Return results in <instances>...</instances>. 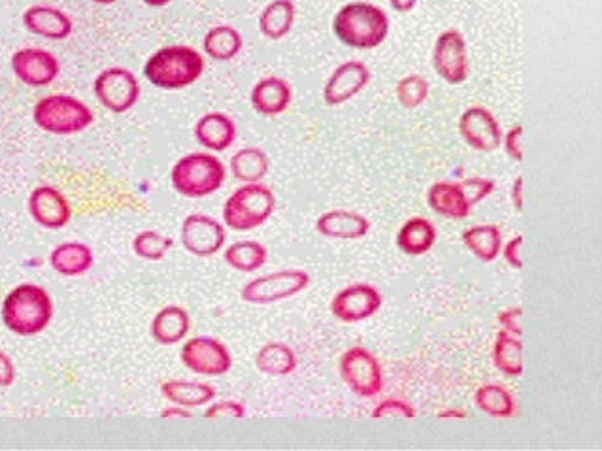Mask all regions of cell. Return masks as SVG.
I'll use <instances>...</instances> for the list:
<instances>
[{
  "label": "cell",
  "instance_id": "1",
  "mask_svg": "<svg viewBox=\"0 0 602 451\" xmlns=\"http://www.w3.org/2000/svg\"><path fill=\"white\" fill-rule=\"evenodd\" d=\"M50 293L36 284H19L2 301L0 318L17 336H36L50 327L53 319Z\"/></svg>",
  "mask_w": 602,
  "mask_h": 451
},
{
  "label": "cell",
  "instance_id": "2",
  "mask_svg": "<svg viewBox=\"0 0 602 451\" xmlns=\"http://www.w3.org/2000/svg\"><path fill=\"white\" fill-rule=\"evenodd\" d=\"M333 31L353 50H374L389 34V16L372 2L353 0L336 12Z\"/></svg>",
  "mask_w": 602,
  "mask_h": 451
},
{
  "label": "cell",
  "instance_id": "3",
  "mask_svg": "<svg viewBox=\"0 0 602 451\" xmlns=\"http://www.w3.org/2000/svg\"><path fill=\"white\" fill-rule=\"evenodd\" d=\"M204 72V57L191 46H167L155 51L144 65L151 85L178 91L195 84Z\"/></svg>",
  "mask_w": 602,
  "mask_h": 451
},
{
  "label": "cell",
  "instance_id": "4",
  "mask_svg": "<svg viewBox=\"0 0 602 451\" xmlns=\"http://www.w3.org/2000/svg\"><path fill=\"white\" fill-rule=\"evenodd\" d=\"M227 178L223 161L212 153L195 151L184 155L170 170V182L185 199H204L219 191Z\"/></svg>",
  "mask_w": 602,
  "mask_h": 451
},
{
  "label": "cell",
  "instance_id": "5",
  "mask_svg": "<svg viewBox=\"0 0 602 451\" xmlns=\"http://www.w3.org/2000/svg\"><path fill=\"white\" fill-rule=\"evenodd\" d=\"M34 125L44 133L70 136L93 125L95 114L85 102L72 95H48L34 104Z\"/></svg>",
  "mask_w": 602,
  "mask_h": 451
},
{
  "label": "cell",
  "instance_id": "6",
  "mask_svg": "<svg viewBox=\"0 0 602 451\" xmlns=\"http://www.w3.org/2000/svg\"><path fill=\"white\" fill-rule=\"evenodd\" d=\"M276 210L274 193L263 184H244L223 206L225 227L233 231H253L267 223Z\"/></svg>",
  "mask_w": 602,
  "mask_h": 451
},
{
  "label": "cell",
  "instance_id": "7",
  "mask_svg": "<svg viewBox=\"0 0 602 451\" xmlns=\"http://www.w3.org/2000/svg\"><path fill=\"white\" fill-rule=\"evenodd\" d=\"M340 376L355 395L365 399L384 389V370L378 357L361 346H353L340 357Z\"/></svg>",
  "mask_w": 602,
  "mask_h": 451
},
{
  "label": "cell",
  "instance_id": "8",
  "mask_svg": "<svg viewBox=\"0 0 602 451\" xmlns=\"http://www.w3.org/2000/svg\"><path fill=\"white\" fill-rule=\"evenodd\" d=\"M310 285L308 272L291 268V270H278L267 276L255 278L242 287V301L250 304H276V302L291 299L302 293Z\"/></svg>",
  "mask_w": 602,
  "mask_h": 451
},
{
  "label": "cell",
  "instance_id": "9",
  "mask_svg": "<svg viewBox=\"0 0 602 451\" xmlns=\"http://www.w3.org/2000/svg\"><path fill=\"white\" fill-rule=\"evenodd\" d=\"M93 91L106 110L125 114L140 99V82L129 68H106L95 78Z\"/></svg>",
  "mask_w": 602,
  "mask_h": 451
},
{
  "label": "cell",
  "instance_id": "10",
  "mask_svg": "<svg viewBox=\"0 0 602 451\" xmlns=\"http://www.w3.org/2000/svg\"><path fill=\"white\" fill-rule=\"evenodd\" d=\"M180 359L185 368L201 376H223L233 368V355L227 346L212 336H197L184 344Z\"/></svg>",
  "mask_w": 602,
  "mask_h": 451
},
{
  "label": "cell",
  "instance_id": "11",
  "mask_svg": "<svg viewBox=\"0 0 602 451\" xmlns=\"http://www.w3.org/2000/svg\"><path fill=\"white\" fill-rule=\"evenodd\" d=\"M433 68L448 84L461 85L467 82L470 72L469 50L465 36L457 29H448L436 38Z\"/></svg>",
  "mask_w": 602,
  "mask_h": 451
},
{
  "label": "cell",
  "instance_id": "12",
  "mask_svg": "<svg viewBox=\"0 0 602 451\" xmlns=\"http://www.w3.org/2000/svg\"><path fill=\"white\" fill-rule=\"evenodd\" d=\"M382 293L370 284H353L338 291L331 312L342 323H359L372 318L382 308Z\"/></svg>",
  "mask_w": 602,
  "mask_h": 451
},
{
  "label": "cell",
  "instance_id": "13",
  "mask_svg": "<svg viewBox=\"0 0 602 451\" xmlns=\"http://www.w3.org/2000/svg\"><path fill=\"white\" fill-rule=\"evenodd\" d=\"M459 133L472 150L491 153L502 144L501 125L484 106H470L461 114Z\"/></svg>",
  "mask_w": 602,
  "mask_h": 451
},
{
  "label": "cell",
  "instance_id": "14",
  "mask_svg": "<svg viewBox=\"0 0 602 451\" xmlns=\"http://www.w3.org/2000/svg\"><path fill=\"white\" fill-rule=\"evenodd\" d=\"M180 236L189 253L197 257H212L225 246L227 231L218 219L204 214H191L184 219Z\"/></svg>",
  "mask_w": 602,
  "mask_h": 451
},
{
  "label": "cell",
  "instance_id": "15",
  "mask_svg": "<svg viewBox=\"0 0 602 451\" xmlns=\"http://www.w3.org/2000/svg\"><path fill=\"white\" fill-rule=\"evenodd\" d=\"M12 70L19 82L29 87H46L57 80L61 65L48 50L23 48L12 55Z\"/></svg>",
  "mask_w": 602,
  "mask_h": 451
},
{
  "label": "cell",
  "instance_id": "16",
  "mask_svg": "<svg viewBox=\"0 0 602 451\" xmlns=\"http://www.w3.org/2000/svg\"><path fill=\"white\" fill-rule=\"evenodd\" d=\"M29 212L44 229H63L72 219V206L67 197L51 185L36 187L29 197Z\"/></svg>",
  "mask_w": 602,
  "mask_h": 451
},
{
  "label": "cell",
  "instance_id": "17",
  "mask_svg": "<svg viewBox=\"0 0 602 451\" xmlns=\"http://www.w3.org/2000/svg\"><path fill=\"white\" fill-rule=\"evenodd\" d=\"M370 82V70L363 61H346L329 76L323 87L327 106H340L359 95Z\"/></svg>",
  "mask_w": 602,
  "mask_h": 451
},
{
  "label": "cell",
  "instance_id": "18",
  "mask_svg": "<svg viewBox=\"0 0 602 451\" xmlns=\"http://www.w3.org/2000/svg\"><path fill=\"white\" fill-rule=\"evenodd\" d=\"M23 25L29 33L48 40H65L74 29V23L67 12L50 4H34L27 8L23 12Z\"/></svg>",
  "mask_w": 602,
  "mask_h": 451
},
{
  "label": "cell",
  "instance_id": "19",
  "mask_svg": "<svg viewBox=\"0 0 602 451\" xmlns=\"http://www.w3.org/2000/svg\"><path fill=\"white\" fill-rule=\"evenodd\" d=\"M251 106L261 116H280L293 101L291 85L280 76H267L251 89Z\"/></svg>",
  "mask_w": 602,
  "mask_h": 451
},
{
  "label": "cell",
  "instance_id": "20",
  "mask_svg": "<svg viewBox=\"0 0 602 451\" xmlns=\"http://www.w3.org/2000/svg\"><path fill=\"white\" fill-rule=\"evenodd\" d=\"M195 138L206 150H229L236 140L235 121L223 112H208L195 123Z\"/></svg>",
  "mask_w": 602,
  "mask_h": 451
},
{
  "label": "cell",
  "instance_id": "21",
  "mask_svg": "<svg viewBox=\"0 0 602 451\" xmlns=\"http://www.w3.org/2000/svg\"><path fill=\"white\" fill-rule=\"evenodd\" d=\"M316 231L327 238L359 240L370 231V221L352 210H329L319 216Z\"/></svg>",
  "mask_w": 602,
  "mask_h": 451
},
{
  "label": "cell",
  "instance_id": "22",
  "mask_svg": "<svg viewBox=\"0 0 602 451\" xmlns=\"http://www.w3.org/2000/svg\"><path fill=\"white\" fill-rule=\"evenodd\" d=\"M427 204L442 218L465 219L472 212V204L465 191L461 189V185L452 182H436L431 185L427 191Z\"/></svg>",
  "mask_w": 602,
  "mask_h": 451
},
{
  "label": "cell",
  "instance_id": "23",
  "mask_svg": "<svg viewBox=\"0 0 602 451\" xmlns=\"http://www.w3.org/2000/svg\"><path fill=\"white\" fill-rule=\"evenodd\" d=\"M191 329V318L182 306H165L151 319L150 333L155 342L163 346H174L182 342Z\"/></svg>",
  "mask_w": 602,
  "mask_h": 451
},
{
  "label": "cell",
  "instance_id": "24",
  "mask_svg": "<svg viewBox=\"0 0 602 451\" xmlns=\"http://www.w3.org/2000/svg\"><path fill=\"white\" fill-rule=\"evenodd\" d=\"M50 265L57 274L76 278L95 265L93 250L84 242H63L50 253Z\"/></svg>",
  "mask_w": 602,
  "mask_h": 451
},
{
  "label": "cell",
  "instance_id": "25",
  "mask_svg": "<svg viewBox=\"0 0 602 451\" xmlns=\"http://www.w3.org/2000/svg\"><path fill=\"white\" fill-rule=\"evenodd\" d=\"M436 242V227L425 218H410L397 233V246L410 257H419L433 250Z\"/></svg>",
  "mask_w": 602,
  "mask_h": 451
},
{
  "label": "cell",
  "instance_id": "26",
  "mask_svg": "<svg viewBox=\"0 0 602 451\" xmlns=\"http://www.w3.org/2000/svg\"><path fill=\"white\" fill-rule=\"evenodd\" d=\"M161 393L167 401L184 408H199L216 399V389L212 385L187 380H168L161 385Z\"/></svg>",
  "mask_w": 602,
  "mask_h": 451
},
{
  "label": "cell",
  "instance_id": "27",
  "mask_svg": "<svg viewBox=\"0 0 602 451\" xmlns=\"http://www.w3.org/2000/svg\"><path fill=\"white\" fill-rule=\"evenodd\" d=\"M295 23L293 0H272L259 16V31L270 40H280L289 34Z\"/></svg>",
  "mask_w": 602,
  "mask_h": 451
},
{
  "label": "cell",
  "instance_id": "28",
  "mask_svg": "<svg viewBox=\"0 0 602 451\" xmlns=\"http://www.w3.org/2000/svg\"><path fill=\"white\" fill-rule=\"evenodd\" d=\"M463 244L482 263H493L502 250V233L497 225H476L463 233Z\"/></svg>",
  "mask_w": 602,
  "mask_h": 451
},
{
  "label": "cell",
  "instance_id": "29",
  "mask_svg": "<svg viewBox=\"0 0 602 451\" xmlns=\"http://www.w3.org/2000/svg\"><path fill=\"white\" fill-rule=\"evenodd\" d=\"M255 367L267 376L280 378V376H287V374L295 372L297 355L284 342H270L257 351Z\"/></svg>",
  "mask_w": 602,
  "mask_h": 451
},
{
  "label": "cell",
  "instance_id": "30",
  "mask_svg": "<svg viewBox=\"0 0 602 451\" xmlns=\"http://www.w3.org/2000/svg\"><path fill=\"white\" fill-rule=\"evenodd\" d=\"M242 46H244L242 34L231 25L212 27L208 33L204 34V40H202V50L214 61L235 59L236 55L242 51Z\"/></svg>",
  "mask_w": 602,
  "mask_h": 451
},
{
  "label": "cell",
  "instance_id": "31",
  "mask_svg": "<svg viewBox=\"0 0 602 451\" xmlns=\"http://www.w3.org/2000/svg\"><path fill=\"white\" fill-rule=\"evenodd\" d=\"M270 170V159L261 148H244L231 157V174L238 182L259 184Z\"/></svg>",
  "mask_w": 602,
  "mask_h": 451
},
{
  "label": "cell",
  "instance_id": "32",
  "mask_svg": "<svg viewBox=\"0 0 602 451\" xmlns=\"http://www.w3.org/2000/svg\"><path fill=\"white\" fill-rule=\"evenodd\" d=\"M493 365L510 378H519L523 374V342L519 336L510 335L502 329L495 338Z\"/></svg>",
  "mask_w": 602,
  "mask_h": 451
},
{
  "label": "cell",
  "instance_id": "33",
  "mask_svg": "<svg viewBox=\"0 0 602 451\" xmlns=\"http://www.w3.org/2000/svg\"><path fill=\"white\" fill-rule=\"evenodd\" d=\"M474 402L489 418L510 419L518 412L512 393L502 385L487 384L480 387L476 391Z\"/></svg>",
  "mask_w": 602,
  "mask_h": 451
},
{
  "label": "cell",
  "instance_id": "34",
  "mask_svg": "<svg viewBox=\"0 0 602 451\" xmlns=\"http://www.w3.org/2000/svg\"><path fill=\"white\" fill-rule=\"evenodd\" d=\"M223 257L225 263L238 272H255L267 265L268 251L261 242L242 240L231 244Z\"/></svg>",
  "mask_w": 602,
  "mask_h": 451
},
{
  "label": "cell",
  "instance_id": "35",
  "mask_svg": "<svg viewBox=\"0 0 602 451\" xmlns=\"http://www.w3.org/2000/svg\"><path fill=\"white\" fill-rule=\"evenodd\" d=\"M174 240L170 236L157 233V231H142L136 234L133 240V251L146 261H161L165 259L168 251L172 250Z\"/></svg>",
  "mask_w": 602,
  "mask_h": 451
},
{
  "label": "cell",
  "instance_id": "36",
  "mask_svg": "<svg viewBox=\"0 0 602 451\" xmlns=\"http://www.w3.org/2000/svg\"><path fill=\"white\" fill-rule=\"evenodd\" d=\"M397 99L406 110H414L427 101L429 97V82L419 76V74H410L404 76L401 82L397 84Z\"/></svg>",
  "mask_w": 602,
  "mask_h": 451
},
{
  "label": "cell",
  "instance_id": "37",
  "mask_svg": "<svg viewBox=\"0 0 602 451\" xmlns=\"http://www.w3.org/2000/svg\"><path fill=\"white\" fill-rule=\"evenodd\" d=\"M372 418H416V408L401 399H385L372 410Z\"/></svg>",
  "mask_w": 602,
  "mask_h": 451
},
{
  "label": "cell",
  "instance_id": "38",
  "mask_svg": "<svg viewBox=\"0 0 602 451\" xmlns=\"http://www.w3.org/2000/svg\"><path fill=\"white\" fill-rule=\"evenodd\" d=\"M459 185L465 191V195H467V199H469L472 206L487 199L495 189V182L491 178H478V176L467 178V180L459 182Z\"/></svg>",
  "mask_w": 602,
  "mask_h": 451
},
{
  "label": "cell",
  "instance_id": "39",
  "mask_svg": "<svg viewBox=\"0 0 602 451\" xmlns=\"http://www.w3.org/2000/svg\"><path fill=\"white\" fill-rule=\"evenodd\" d=\"M244 416H246V406L242 402L236 401L214 402L210 408L204 410V418L206 419H240L244 418Z\"/></svg>",
  "mask_w": 602,
  "mask_h": 451
},
{
  "label": "cell",
  "instance_id": "40",
  "mask_svg": "<svg viewBox=\"0 0 602 451\" xmlns=\"http://www.w3.org/2000/svg\"><path fill=\"white\" fill-rule=\"evenodd\" d=\"M504 140V148L510 159L514 161H523V127L516 125L512 127L506 134H502Z\"/></svg>",
  "mask_w": 602,
  "mask_h": 451
},
{
  "label": "cell",
  "instance_id": "41",
  "mask_svg": "<svg viewBox=\"0 0 602 451\" xmlns=\"http://www.w3.org/2000/svg\"><path fill=\"white\" fill-rule=\"evenodd\" d=\"M499 323L506 333L514 336H523V325H521V308H506L499 314Z\"/></svg>",
  "mask_w": 602,
  "mask_h": 451
},
{
  "label": "cell",
  "instance_id": "42",
  "mask_svg": "<svg viewBox=\"0 0 602 451\" xmlns=\"http://www.w3.org/2000/svg\"><path fill=\"white\" fill-rule=\"evenodd\" d=\"M523 236L518 234V236H514L506 246H504V250H502V255H504V261L510 265L512 268H516V270H523Z\"/></svg>",
  "mask_w": 602,
  "mask_h": 451
},
{
  "label": "cell",
  "instance_id": "43",
  "mask_svg": "<svg viewBox=\"0 0 602 451\" xmlns=\"http://www.w3.org/2000/svg\"><path fill=\"white\" fill-rule=\"evenodd\" d=\"M16 382V367L8 353L0 350V387H10Z\"/></svg>",
  "mask_w": 602,
  "mask_h": 451
},
{
  "label": "cell",
  "instance_id": "44",
  "mask_svg": "<svg viewBox=\"0 0 602 451\" xmlns=\"http://www.w3.org/2000/svg\"><path fill=\"white\" fill-rule=\"evenodd\" d=\"M510 199H512L514 208H516L518 212H521V210H523V204H525V184H523V176H521V174L516 176V180H514V184H512Z\"/></svg>",
  "mask_w": 602,
  "mask_h": 451
},
{
  "label": "cell",
  "instance_id": "45",
  "mask_svg": "<svg viewBox=\"0 0 602 451\" xmlns=\"http://www.w3.org/2000/svg\"><path fill=\"white\" fill-rule=\"evenodd\" d=\"M161 418H184L189 419L193 418V414L184 408V406H178V408H165L163 412H161Z\"/></svg>",
  "mask_w": 602,
  "mask_h": 451
},
{
  "label": "cell",
  "instance_id": "46",
  "mask_svg": "<svg viewBox=\"0 0 602 451\" xmlns=\"http://www.w3.org/2000/svg\"><path fill=\"white\" fill-rule=\"evenodd\" d=\"M389 4L395 12H410L416 8L418 0H389Z\"/></svg>",
  "mask_w": 602,
  "mask_h": 451
},
{
  "label": "cell",
  "instance_id": "47",
  "mask_svg": "<svg viewBox=\"0 0 602 451\" xmlns=\"http://www.w3.org/2000/svg\"><path fill=\"white\" fill-rule=\"evenodd\" d=\"M438 418L440 419H467V414L463 410H457V408H446L442 412H438Z\"/></svg>",
  "mask_w": 602,
  "mask_h": 451
},
{
  "label": "cell",
  "instance_id": "48",
  "mask_svg": "<svg viewBox=\"0 0 602 451\" xmlns=\"http://www.w3.org/2000/svg\"><path fill=\"white\" fill-rule=\"evenodd\" d=\"M148 6H153V8H163V6H167L170 4L172 0H144Z\"/></svg>",
  "mask_w": 602,
  "mask_h": 451
},
{
  "label": "cell",
  "instance_id": "49",
  "mask_svg": "<svg viewBox=\"0 0 602 451\" xmlns=\"http://www.w3.org/2000/svg\"><path fill=\"white\" fill-rule=\"evenodd\" d=\"M93 2H97V4H114L118 0H93Z\"/></svg>",
  "mask_w": 602,
  "mask_h": 451
}]
</instances>
